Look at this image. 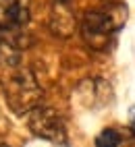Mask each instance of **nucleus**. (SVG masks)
<instances>
[{"instance_id":"obj_1","label":"nucleus","mask_w":135,"mask_h":147,"mask_svg":"<svg viewBox=\"0 0 135 147\" xmlns=\"http://www.w3.org/2000/svg\"><path fill=\"white\" fill-rule=\"evenodd\" d=\"M127 19V8L121 4L104 6L98 11H90L81 21V33L88 46L96 50H104L110 44L112 35L123 27Z\"/></svg>"},{"instance_id":"obj_2","label":"nucleus","mask_w":135,"mask_h":147,"mask_svg":"<svg viewBox=\"0 0 135 147\" xmlns=\"http://www.w3.org/2000/svg\"><path fill=\"white\" fill-rule=\"evenodd\" d=\"M2 91L15 114L31 112L42 100V87L27 68H11L2 77Z\"/></svg>"},{"instance_id":"obj_3","label":"nucleus","mask_w":135,"mask_h":147,"mask_svg":"<svg viewBox=\"0 0 135 147\" xmlns=\"http://www.w3.org/2000/svg\"><path fill=\"white\" fill-rule=\"evenodd\" d=\"M29 129L35 137L46 139L54 145H66V129L60 114L48 106H37L27 116Z\"/></svg>"},{"instance_id":"obj_4","label":"nucleus","mask_w":135,"mask_h":147,"mask_svg":"<svg viewBox=\"0 0 135 147\" xmlns=\"http://www.w3.org/2000/svg\"><path fill=\"white\" fill-rule=\"evenodd\" d=\"M29 23V0H0V29L19 31Z\"/></svg>"},{"instance_id":"obj_5","label":"nucleus","mask_w":135,"mask_h":147,"mask_svg":"<svg viewBox=\"0 0 135 147\" xmlns=\"http://www.w3.org/2000/svg\"><path fill=\"white\" fill-rule=\"evenodd\" d=\"M50 27L56 35L69 37L75 31V15L71 6L66 4V0H56L50 13Z\"/></svg>"},{"instance_id":"obj_6","label":"nucleus","mask_w":135,"mask_h":147,"mask_svg":"<svg viewBox=\"0 0 135 147\" xmlns=\"http://www.w3.org/2000/svg\"><path fill=\"white\" fill-rule=\"evenodd\" d=\"M121 133L114 129H104L96 137V147H119L121 145Z\"/></svg>"},{"instance_id":"obj_7","label":"nucleus","mask_w":135,"mask_h":147,"mask_svg":"<svg viewBox=\"0 0 135 147\" xmlns=\"http://www.w3.org/2000/svg\"><path fill=\"white\" fill-rule=\"evenodd\" d=\"M129 118H131V126H133V131H135V106L129 110Z\"/></svg>"},{"instance_id":"obj_8","label":"nucleus","mask_w":135,"mask_h":147,"mask_svg":"<svg viewBox=\"0 0 135 147\" xmlns=\"http://www.w3.org/2000/svg\"><path fill=\"white\" fill-rule=\"evenodd\" d=\"M0 147H11V145H4V143H0Z\"/></svg>"}]
</instances>
